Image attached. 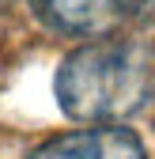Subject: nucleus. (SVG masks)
Instances as JSON below:
<instances>
[{
    "mask_svg": "<svg viewBox=\"0 0 155 159\" xmlns=\"http://www.w3.org/2000/svg\"><path fill=\"white\" fill-rule=\"evenodd\" d=\"M53 95L80 125H121L155 95V49L132 34L91 38L61 61Z\"/></svg>",
    "mask_w": 155,
    "mask_h": 159,
    "instance_id": "obj_1",
    "label": "nucleus"
},
{
    "mask_svg": "<svg viewBox=\"0 0 155 159\" xmlns=\"http://www.w3.org/2000/svg\"><path fill=\"white\" fill-rule=\"evenodd\" d=\"M27 159H148V152L125 125H83L76 133L49 136Z\"/></svg>",
    "mask_w": 155,
    "mask_h": 159,
    "instance_id": "obj_2",
    "label": "nucleus"
},
{
    "mask_svg": "<svg viewBox=\"0 0 155 159\" xmlns=\"http://www.w3.org/2000/svg\"><path fill=\"white\" fill-rule=\"evenodd\" d=\"M38 19L68 38H106L129 23L132 0H30Z\"/></svg>",
    "mask_w": 155,
    "mask_h": 159,
    "instance_id": "obj_3",
    "label": "nucleus"
},
{
    "mask_svg": "<svg viewBox=\"0 0 155 159\" xmlns=\"http://www.w3.org/2000/svg\"><path fill=\"white\" fill-rule=\"evenodd\" d=\"M129 23H136V27H155V0H132Z\"/></svg>",
    "mask_w": 155,
    "mask_h": 159,
    "instance_id": "obj_4",
    "label": "nucleus"
},
{
    "mask_svg": "<svg viewBox=\"0 0 155 159\" xmlns=\"http://www.w3.org/2000/svg\"><path fill=\"white\" fill-rule=\"evenodd\" d=\"M8 4H11V0H0V11H4V8H8Z\"/></svg>",
    "mask_w": 155,
    "mask_h": 159,
    "instance_id": "obj_5",
    "label": "nucleus"
}]
</instances>
